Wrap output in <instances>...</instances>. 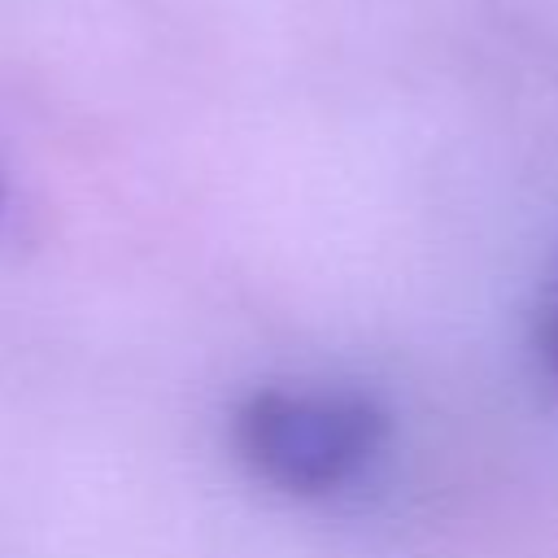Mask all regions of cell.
<instances>
[{"label":"cell","instance_id":"1","mask_svg":"<svg viewBox=\"0 0 558 558\" xmlns=\"http://www.w3.org/2000/svg\"><path fill=\"white\" fill-rule=\"evenodd\" d=\"M384 401L353 384H262L231 410L240 466L296 501L353 488L388 449Z\"/></svg>","mask_w":558,"mask_h":558},{"label":"cell","instance_id":"2","mask_svg":"<svg viewBox=\"0 0 558 558\" xmlns=\"http://www.w3.org/2000/svg\"><path fill=\"white\" fill-rule=\"evenodd\" d=\"M536 340H541L545 371L558 379V270L549 275L545 296H541V323H536Z\"/></svg>","mask_w":558,"mask_h":558}]
</instances>
